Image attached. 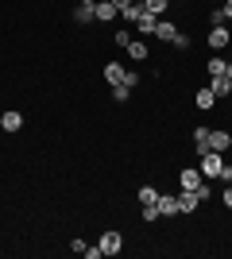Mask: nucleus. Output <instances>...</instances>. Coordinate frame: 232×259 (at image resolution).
Returning a JSON list of instances; mask_svg holds the SVG:
<instances>
[{"label":"nucleus","instance_id":"obj_1","mask_svg":"<svg viewBox=\"0 0 232 259\" xmlns=\"http://www.w3.org/2000/svg\"><path fill=\"white\" fill-rule=\"evenodd\" d=\"M221 166H224V159H221V151H205V155H198V170L205 174V178H217L221 174Z\"/></svg>","mask_w":232,"mask_h":259},{"label":"nucleus","instance_id":"obj_2","mask_svg":"<svg viewBox=\"0 0 232 259\" xmlns=\"http://www.w3.org/2000/svg\"><path fill=\"white\" fill-rule=\"evenodd\" d=\"M228 43H232L228 23H213V27H209V51H224Z\"/></svg>","mask_w":232,"mask_h":259},{"label":"nucleus","instance_id":"obj_3","mask_svg":"<svg viewBox=\"0 0 232 259\" xmlns=\"http://www.w3.org/2000/svg\"><path fill=\"white\" fill-rule=\"evenodd\" d=\"M201 182H205V174H201L198 166H182V170H178V190H198Z\"/></svg>","mask_w":232,"mask_h":259},{"label":"nucleus","instance_id":"obj_4","mask_svg":"<svg viewBox=\"0 0 232 259\" xmlns=\"http://www.w3.org/2000/svg\"><path fill=\"white\" fill-rule=\"evenodd\" d=\"M116 16H120V12H116L112 0H97V4H93V23H116Z\"/></svg>","mask_w":232,"mask_h":259},{"label":"nucleus","instance_id":"obj_5","mask_svg":"<svg viewBox=\"0 0 232 259\" xmlns=\"http://www.w3.org/2000/svg\"><path fill=\"white\" fill-rule=\"evenodd\" d=\"M232 147V132L228 128H209V151H228Z\"/></svg>","mask_w":232,"mask_h":259},{"label":"nucleus","instance_id":"obj_6","mask_svg":"<svg viewBox=\"0 0 232 259\" xmlns=\"http://www.w3.org/2000/svg\"><path fill=\"white\" fill-rule=\"evenodd\" d=\"M198 209H201V201H198V194H194V190H178V213L194 217Z\"/></svg>","mask_w":232,"mask_h":259},{"label":"nucleus","instance_id":"obj_7","mask_svg":"<svg viewBox=\"0 0 232 259\" xmlns=\"http://www.w3.org/2000/svg\"><path fill=\"white\" fill-rule=\"evenodd\" d=\"M101 251H105V255H120L124 251V236L120 232H105V236H101Z\"/></svg>","mask_w":232,"mask_h":259},{"label":"nucleus","instance_id":"obj_8","mask_svg":"<svg viewBox=\"0 0 232 259\" xmlns=\"http://www.w3.org/2000/svg\"><path fill=\"white\" fill-rule=\"evenodd\" d=\"M155 27H159V16L144 12V16L135 20V27H132V31H140V39H147V35H155Z\"/></svg>","mask_w":232,"mask_h":259},{"label":"nucleus","instance_id":"obj_9","mask_svg":"<svg viewBox=\"0 0 232 259\" xmlns=\"http://www.w3.org/2000/svg\"><path fill=\"white\" fill-rule=\"evenodd\" d=\"M124 74H128V66H124V62H105V81H109V85H120Z\"/></svg>","mask_w":232,"mask_h":259},{"label":"nucleus","instance_id":"obj_10","mask_svg":"<svg viewBox=\"0 0 232 259\" xmlns=\"http://www.w3.org/2000/svg\"><path fill=\"white\" fill-rule=\"evenodd\" d=\"M155 205H159V213H163V217H178V194H159Z\"/></svg>","mask_w":232,"mask_h":259},{"label":"nucleus","instance_id":"obj_11","mask_svg":"<svg viewBox=\"0 0 232 259\" xmlns=\"http://www.w3.org/2000/svg\"><path fill=\"white\" fill-rule=\"evenodd\" d=\"M174 35H178V27L166 16H159V27H155V39H163V43H174Z\"/></svg>","mask_w":232,"mask_h":259},{"label":"nucleus","instance_id":"obj_12","mask_svg":"<svg viewBox=\"0 0 232 259\" xmlns=\"http://www.w3.org/2000/svg\"><path fill=\"white\" fill-rule=\"evenodd\" d=\"M0 128H4V132H20V128H23V112H16V108H8V112L0 116Z\"/></svg>","mask_w":232,"mask_h":259},{"label":"nucleus","instance_id":"obj_13","mask_svg":"<svg viewBox=\"0 0 232 259\" xmlns=\"http://www.w3.org/2000/svg\"><path fill=\"white\" fill-rule=\"evenodd\" d=\"M124 51H128V58H132V62H147V39H132Z\"/></svg>","mask_w":232,"mask_h":259},{"label":"nucleus","instance_id":"obj_14","mask_svg":"<svg viewBox=\"0 0 232 259\" xmlns=\"http://www.w3.org/2000/svg\"><path fill=\"white\" fill-rule=\"evenodd\" d=\"M170 4H174V0H140V8L151 12V16H166V12H170Z\"/></svg>","mask_w":232,"mask_h":259},{"label":"nucleus","instance_id":"obj_15","mask_svg":"<svg viewBox=\"0 0 232 259\" xmlns=\"http://www.w3.org/2000/svg\"><path fill=\"white\" fill-rule=\"evenodd\" d=\"M209 89H213V93H217V101H221V97H228V93H232V77H209Z\"/></svg>","mask_w":232,"mask_h":259},{"label":"nucleus","instance_id":"obj_16","mask_svg":"<svg viewBox=\"0 0 232 259\" xmlns=\"http://www.w3.org/2000/svg\"><path fill=\"white\" fill-rule=\"evenodd\" d=\"M140 16H144V8H140V0H135V4H128V8H120V20L128 23V27H135V20H140Z\"/></svg>","mask_w":232,"mask_h":259},{"label":"nucleus","instance_id":"obj_17","mask_svg":"<svg viewBox=\"0 0 232 259\" xmlns=\"http://www.w3.org/2000/svg\"><path fill=\"white\" fill-rule=\"evenodd\" d=\"M74 20L89 27V23H93V4H77V8H74Z\"/></svg>","mask_w":232,"mask_h":259},{"label":"nucleus","instance_id":"obj_18","mask_svg":"<svg viewBox=\"0 0 232 259\" xmlns=\"http://www.w3.org/2000/svg\"><path fill=\"white\" fill-rule=\"evenodd\" d=\"M205 66H209V77H221L224 70H228V58H221V54H217V58H209Z\"/></svg>","mask_w":232,"mask_h":259},{"label":"nucleus","instance_id":"obj_19","mask_svg":"<svg viewBox=\"0 0 232 259\" xmlns=\"http://www.w3.org/2000/svg\"><path fill=\"white\" fill-rule=\"evenodd\" d=\"M151 201H159V190L155 186H140V205H151Z\"/></svg>","mask_w":232,"mask_h":259},{"label":"nucleus","instance_id":"obj_20","mask_svg":"<svg viewBox=\"0 0 232 259\" xmlns=\"http://www.w3.org/2000/svg\"><path fill=\"white\" fill-rule=\"evenodd\" d=\"M217 105V93H213V89H201L198 93V108H213Z\"/></svg>","mask_w":232,"mask_h":259},{"label":"nucleus","instance_id":"obj_21","mask_svg":"<svg viewBox=\"0 0 232 259\" xmlns=\"http://www.w3.org/2000/svg\"><path fill=\"white\" fill-rule=\"evenodd\" d=\"M112 39H116V47H128V43H132V31H128V27H116Z\"/></svg>","mask_w":232,"mask_h":259},{"label":"nucleus","instance_id":"obj_22","mask_svg":"<svg viewBox=\"0 0 232 259\" xmlns=\"http://www.w3.org/2000/svg\"><path fill=\"white\" fill-rule=\"evenodd\" d=\"M194 194H198V201H201V205H205V201H209V197H213V186H209V178H205V182H201L198 190H194Z\"/></svg>","mask_w":232,"mask_h":259},{"label":"nucleus","instance_id":"obj_23","mask_svg":"<svg viewBox=\"0 0 232 259\" xmlns=\"http://www.w3.org/2000/svg\"><path fill=\"white\" fill-rule=\"evenodd\" d=\"M112 97H116V101L124 105V101L132 97V85H124V81H120V85H112Z\"/></svg>","mask_w":232,"mask_h":259},{"label":"nucleus","instance_id":"obj_24","mask_svg":"<svg viewBox=\"0 0 232 259\" xmlns=\"http://www.w3.org/2000/svg\"><path fill=\"white\" fill-rule=\"evenodd\" d=\"M159 217H163V213H159V205H155V201H151V205H144V221H159Z\"/></svg>","mask_w":232,"mask_h":259},{"label":"nucleus","instance_id":"obj_25","mask_svg":"<svg viewBox=\"0 0 232 259\" xmlns=\"http://www.w3.org/2000/svg\"><path fill=\"white\" fill-rule=\"evenodd\" d=\"M170 47H178V51H190V35H182V31H178V35H174V43H170Z\"/></svg>","mask_w":232,"mask_h":259},{"label":"nucleus","instance_id":"obj_26","mask_svg":"<svg viewBox=\"0 0 232 259\" xmlns=\"http://www.w3.org/2000/svg\"><path fill=\"white\" fill-rule=\"evenodd\" d=\"M217 178H221L224 186H232V162H224V166H221V174H217Z\"/></svg>","mask_w":232,"mask_h":259},{"label":"nucleus","instance_id":"obj_27","mask_svg":"<svg viewBox=\"0 0 232 259\" xmlns=\"http://www.w3.org/2000/svg\"><path fill=\"white\" fill-rule=\"evenodd\" d=\"M81 255H85V259H101L105 251H101V244H97V248H93V244H85V251H81Z\"/></svg>","mask_w":232,"mask_h":259},{"label":"nucleus","instance_id":"obj_28","mask_svg":"<svg viewBox=\"0 0 232 259\" xmlns=\"http://www.w3.org/2000/svg\"><path fill=\"white\" fill-rule=\"evenodd\" d=\"M124 85L135 89V85H140V74H135V70H128V74H124Z\"/></svg>","mask_w":232,"mask_h":259},{"label":"nucleus","instance_id":"obj_29","mask_svg":"<svg viewBox=\"0 0 232 259\" xmlns=\"http://www.w3.org/2000/svg\"><path fill=\"white\" fill-rule=\"evenodd\" d=\"M221 16H224V23H232V0H224V4H221Z\"/></svg>","mask_w":232,"mask_h":259},{"label":"nucleus","instance_id":"obj_30","mask_svg":"<svg viewBox=\"0 0 232 259\" xmlns=\"http://www.w3.org/2000/svg\"><path fill=\"white\" fill-rule=\"evenodd\" d=\"M221 201H224V205L232 209V186H224V194H221Z\"/></svg>","mask_w":232,"mask_h":259},{"label":"nucleus","instance_id":"obj_31","mask_svg":"<svg viewBox=\"0 0 232 259\" xmlns=\"http://www.w3.org/2000/svg\"><path fill=\"white\" fill-rule=\"evenodd\" d=\"M112 4H116V12H120V8H128V4H135V0H112Z\"/></svg>","mask_w":232,"mask_h":259},{"label":"nucleus","instance_id":"obj_32","mask_svg":"<svg viewBox=\"0 0 232 259\" xmlns=\"http://www.w3.org/2000/svg\"><path fill=\"white\" fill-rule=\"evenodd\" d=\"M81 4H97V0H81Z\"/></svg>","mask_w":232,"mask_h":259},{"label":"nucleus","instance_id":"obj_33","mask_svg":"<svg viewBox=\"0 0 232 259\" xmlns=\"http://www.w3.org/2000/svg\"><path fill=\"white\" fill-rule=\"evenodd\" d=\"M178 4H186V0H178Z\"/></svg>","mask_w":232,"mask_h":259},{"label":"nucleus","instance_id":"obj_34","mask_svg":"<svg viewBox=\"0 0 232 259\" xmlns=\"http://www.w3.org/2000/svg\"><path fill=\"white\" fill-rule=\"evenodd\" d=\"M228 31H232V23H228Z\"/></svg>","mask_w":232,"mask_h":259}]
</instances>
